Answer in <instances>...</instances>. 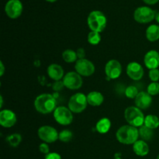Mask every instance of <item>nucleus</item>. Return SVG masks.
I'll use <instances>...</instances> for the list:
<instances>
[{
  "label": "nucleus",
  "instance_id": "nucleus-2",
  "mask_svg": "<svg viewBox=\"0 0 159 159\" xmlns=\"http://www.w3.org/2000/svg\"><path fill=\"white\" fill-rule=\"evenodd\" d=\"M139 130L130 125H124L120 127L116 133V138L120 144L130 145L138 141Z\"/></svg>",
  "mask_w": 159,
  "mask_h": 159
},
{
  "label": "nucleus",
  "instance_id": "nucleus-7",
  "mask_svg": "<svg viewBox=\"0 0 159 159\" xmlns=\"http://www.w3.org/2000/svg\"><path fill=\"white\" fill-rule=\"evenodd\" d=\"M54 118L56 122L62 126H68L72 123L73 113L66 107H57L54 111Z\"/></svg>",
  "mask_w": 159,
  "mask_h": 159
},
{
  "label": "nucleus",
  "instance_id": "nucleus-39",
  "mask_svg": "<svg viewBox=\"0 0 159 159\" xmlns=\"http://www.w3.org/2000/svg\"><path fill=\"white\" fill-rule=\"evenodd\" d=\"M156 159H159V155H158V156H157V158Z\"/></svg>",
  "mask_w": 159,
  "mask_h": 159
},
{
  "label": "nucleus",
  "instance_id": "nucleus-3",
  "mask_svg": "<svg viewBox=\"0 0 159 159\" xmlns=\"http://www.w3.org/2000/svg\"><path fill=\"white\" fill-rule=\"evenodd\" d=\"M87 23L91 30L100 34L105 30L107 23V19L105 14L99 10L92 11L87 18Z\"/></svg>",
  "mask_w": 159,
  "mask_h": 159
},
{
  "label": "nucleus",
  "instance_id": "nucleus-36",
  "mask_svg": "<svg viewBox=\"0 0 159 159\" xmlns=\"http://www.w3.org/2000/svg\"><path fill=\"white\" fill-rule=\"evenodd\" d=\"M155 20L157 21V23H159V12L156 13V16H155Z\"/></svg>",
  "mask_w": 159,
  "mask_h": 159
},
{
  "label": "nucleus",
  "instance_id": "nucleus-18",
  "mask_svg": "<svg viewBox=\"0 0 159 159\" xmlns=\"http://www.w3.org/2000/svg\"><path fill=\"white\" fill-rule=\"evenodd\" d=\"M133 151L135 155L140 157L147 156L150 152V148L146 141L138 140L133 144Z\"/></svg>",
  "mask_w": 159,
  "mask_h": 159
},
{
  "label": "nucleus",
  "instance_id": "nucleus-33",
  "mask_svg": "<svg viewBox=\"0 0 159 159\" xmlns=\"http://www.w3.org/2000/svg\"><path fill=\"white\" fill-rule=\"evenodd\" d=\"M77 53L78 58L79 59H83L85 57V51L84 48H79V49L76 51Z\"/></svg>",
  "mask_w": 159,
  "mask_h": 159
},
{
  "label": "nucleus",
  "instance_id": "nucleus-38",
  "mask_svg": "<svg viewBox=\"0 0 159 159\" xmlns=\"http://www.w3.org/2000/svg\"><path fill=\"white\" fill-rule=\"evenodd\" d=\"M47 2H56L57 0H46Z\"/></svg>",
  "mask_w": 159,
  "mask_h": 159
},
{
  "label": "nucleus",
  "instance_id": "nucleus-26",
  "mask_svg": "<svg viewBox=\"0 0 159 159\" xmlns=\"http://www.w3.org/2000/svg\"><path fill=\"white\" fill-rule=\"evenodd\" d=\"M87 40L91 45H98L101 41L100 34L95 31H91L89 34Z\"/></svg>",
  "mask_w": 159,
  "mask_h": 159
},
{
  "label": "nucleus",
  "instance_id": "nucleus-34",
  "mask_svg": "<svg viewBox=\"0 0 159 159\" xmlns=\"http://www.w3.org/2000/svg\"><path fill=\"white\" fill-rule=\"evenodd\" d=\"M158 1L159 0H143V2L147 5H155L158 3Z\"/></svg>",
  "mask_w": 159,
  "mask_h": 159
},
{
  "label": "nucleus",
  "instance_id": "nucleus-8",
  "mask_svg": "<svg viewBox=\"0 0 159 159\" xmlns=\"http://www.w3.org/2000/svg\"><path fill=\"white\" fill-rule=\"evenodd\" d=\"M37 135L42 141L48 144L55 142L58 140L59 133L54 127L48 125H43L37 130Z\"/></svg>",
  "mask_w": 159,
  "mask_h": 159
},
{
  "label": "nucleus",
  "instance_id": "nucleus-16",
  "mask_svg": "<svg viewBox=\"0 0 159 159\" xmlns=\"http://www.w3.org/2000/svg\"><path fill=\"white\" fill-rule=\"evenodd\" d=\"M135 107L141 110H146L149 108L152 103V96L147 92H139L134 99Z\"/></svg>",
  "mask_w": 159,
  "mask_h": 159
},
{
  "label": "nucleus",
  "instance_id": "nucleus-27",
  "mask_svg": "<svg viewBox=\"0 0 159 159\" xmlns=\"http://www.w3.org/2000/svg\"><path fill=\"white\" fill-rule=\"evenodd\" d=\"M73 138V134L71 130H68V129H65V130H61L59 133V138L58 140H60L61 142L64 143H68L71 141V140Z\"/></svg>",
  "mask_w": 159,
  "mask_h": 159
},
{
  "label": "nucleus",
  "instance_id": "nucleus-20",
  "mask_svg": "<svg viewBox=\"0 0 159 159\" xmlns=\"http://www.w3.org/2000/svg\"><path fill=\"white\" fill-rule=\"evenodd\" d=\"M111 121L109 118L103 117L101 118L96 124V130L98 133L101 134H104L110 131V128H111Z\"/></svg>",
  "mask_w": 159,
  "mask_h": 159
},
{
  "label": "nucleus",
  "instance_id": "nucleus-32",
  "mask_svg": "<svg viewBox=\"0 0 159 159\" xmlns=\"http://www.w3.org/2000/svg\"><path fill=\"white\" fill-rule=\"evenodd\" d=\"M44 159H61V156L57 152H50L45 155Z\"/></svg>",
  "mask_w": 159,
  "mask_h": 159
},
{
  "label": "nucleus",
  "instance_id": "nucleus-15",
  "mask_svg": "<svg viewBox=\"0 0 159 159\" xmlns=\"http://www.w3.org/2000/svg\"><path fill=\"white\" fill-rule=\"evenodd\" d=\"M144 63L146 68L149 70L158 68L159 67V53L155 50L148 51L144 55Z\"/></svg>",
  "mask_w": 159,
  "mask_h": 159
},
{
  "label": "nucleus",
  "instance_id": "nucleus-10",
  "mask_svg": "<svg viewBox=\"0 0 159 159\" xmlns=\"http://www.w3.org/2000/svg\"><path fill=\"white\" fill-rule=\"evenodd\" d=\"M75 69L78 74L84 77H89L93 75L96 71L94 64L86 58L78 59L75 65Z\"/></svg>",
  "mask_w": 159,
  "mask_h": 159
},
{
  "label": "nucleus",
  "instance_id": "nucleus-11",
  "mask_svg": "<svg viewBox=\"0 0 159 159\" xmlns=\"http://www.w3.org/2000/svg\"><path fill=\"white\" fill-rule=\"evenodd\" d=\"M105 74L108 81L118 79L122 74V65L117 60H110L105 65Z\"/></svg>",
  "mask_w": 159,
  "mask_h": 159
},
{
  "label": "nucleus",
  "instance_id": "nucleus-30",
  "mask_svg": "<svg viewBox=\"0 0 159 159\" xmlns=\"http://www.w3.org/2000/svg\"><path fill=\"white\" fill-rule=\"evenodd\" d=\"M149 79L153 82H158L159 81V69L155 68V69L149 70Z\"/></svg>",
  "mask_w": 159,
  "mask_h": 159
},
{
  "label": "nucleus",
  "instance_id": "nucleus-21",
  "mask_svg": "<svg viewBox=\"0 0 159 159\" xmlns=\"http://www.w3.org/2000/svg\"><path fill=\"white\" fill-rule=\"evenodd\" d=\"M146 38L150 42H155L159 40V26L152 24L146 30Z\"/></svg>",
  "mask_w": 159,
  "mask_h": 159
},
{
  "label": "nucleus",
  "instance_id": "nucleus-22",
  "mask_svg": "<svg viewBox=\"0 0 159 159\" xmlns=\"http://www.w3.org/2000/svg\"><path fill=\"white\" fill-rule=\"evenodd\" d=\"M144 125L152 130H155L159 127V118L153 114L148 115L144 119Z\"/></svg>",
  "mask_w": 159,
  "mask_h": 159
},
{
  "label": "nucleus",
  "instance_id": "nucleus-5",
  "mask_svg": "<svg viewBox=\"0 0 159 159\" xmlns=\"http://www.w3.org/2000/svg\"><path fill=\"white\" fill-rule=\"evenodd\" d=\"M87 104V96L84 93H77L70 97L68 100V108L73 113H80L86 109Z\"/></svg>",
  "mask_w": 159,
  "mask_h": 159
},
{
  "label": "nucleus",
  "instance_id": "nucleus-9",
  "mask_svg": "<svg viewBox=\"0 0 159 159\" xmlns=\"http://www.w3.org/2000/svg\"><path fill=\"white\" fill-rule=\"evenodd\" d=\"M62 83L68 89L77 90L82 86L83 79L76 71H69L64 76Z\"/></svg>",
  "mask_w": 159,
  "mask_h": 159
},
{
  "label": "nucleus",
  "instance_id": "nucleus-31",
  "mask_svg": "<svg viewBox=\"0 0 159 159\" xmlns=\"http://www.w3.org/2000/svg\"><path fill=\"white\" fill-rule=\"evenodd\" d=\"M39 150H40V152H41L42 154H43V155H45L50 153V148L48 143H41V144H40V146H39Z\"/></svg>",
  "mask_w": 159,
  "mask_h": 159
},
{
  "label": "nucleus",
  "instance_id": "nucleus-1",
  "mask_svg": "<svg viewBox=\"0 0 159 159\" xmlns=\"http://www.w3.org/2000/svg\"><path fill=\"white\" fill-rule=\"evenodd\" d=\"M57 102L54 96L49 93H43L39 95L34 100V107L38 113L42 114H48L54 113L57 108Z\"/></svg>",
  "mask_w": 159,
  "mask_h": 159
},
{
  "label": "nucleus",
  "instance_id": "nucleus-28",
  "mask_svg": "<svg viewBox=\"0 0 159 159\" xmlns=\"http://www.w3.org/2000/svg\"><path fill=\"white\" fill-rule=\"evenodd\" d=\"M124 93H125V96L129 99H135L139 92H138V88L136 86L130 85V86H127L126 88Z\"/></svg>",
  "mask_w": 159,
  "mask_h": 159
},
{
  "label": "nucleus",
  "instance_id": "nucleus-17",
  "mask_svg": "<svg viewBox=\"0 0 159 159\" xmlns=\"http://www.w3.org/2000/svg\"><path fill=\"white\" fill-rule=\"evenodd\" d=\"M48 75L51 79L58 82L61 79H63L65 76V73H64V69L60 65L57 64H51L48 66Z\"/></svg>",
  "mask_w": 159,
  "mask_h": 159
},
{
  "label": "nucleus",
  "instance_id": "nucleus-35",
  "mask_svg": "<svg viewBox=\"0 0 159 159\" xmlns=\"http://www.w3.org/2000/svg\"><path fill=\"white\" fill-rule=\"evenodd\" d=\"M0 66H1V71H0V76H2L4 75L5 72V67L4 65H3V62L2 61H0Z\"/></svg>",
  "mask_w": 159,
  "mask_h": 159
},
{
  "label": "nucleus",
  "instance_id": "nucleus-6",
  "mask_svg": "<svg viewBox=\"0 0 159 159\" xmlns=\"http://www.w3.org/2000/svg\"><path fill=\"white\" fill-rule=\"evenodd\" d=\"M156 13L155 10L148 6H141L135 9L134 19L139 23H148L155 20Z\"/></svg>",
  "mask_w": 159,
  "mask_h": 159
},
{
  "label": "nucleus",
  "instance_id": "nucleus-4",
  "mask_svg": "<svg viewBox=\"0 0 159 159\" xmlns=\"http://www.w3.org/2000/svg\"><path fill=\"white\" fill-rule=\"evenodd\" d=\"M124 118L129 125L134 127H141L144 126V116L142 110L137 107H129L124 111Z\"/></svg>",
  "mask_w": 159,
  "mask_h": 159
},
{
  "label": "nucleus",
  "instance_id": "nucleus-23",
  "mask_svg": "<svg viewBox=\"0 0 159 159\" xmlns=\"http://www.w3.org/2000/svg\"><path fill=\"white\" fill-rule=\"evenodd\" d=\"M139 136L141 140L143 141H151L154 137V130H152L144 125L142 126L139 128Z\"/></svg>",
  "mask_w": 159,
  "mask_h": 159
},
{
  "label": "nucleus",
  "instance_id": "nucleus-24",
  "mask_svg": "<svg viewBox=\"0 0 159 159\" xmlns=\"http://www.w3.org/2000/svg\"><path fill=\"white\" fill-rule=\"evenodd\" d=\"M62 59L66 63H74L78 61V56L76 51L71 49H67L62 53Z\"/></svg>",
  "mask_w": 159,
  "mask_h": 159
},
{
  "label": "nucleus",
  "instance_id": "nucleus-14",
  "mask_svg": "<svg viewBox=\"0 0 159 159\" xmlns=\"http://www.w3.org/2000/svg\"><path fill=\"white\" fill-rule=\"evenodd\" d=\"M17 121L16 115L12 110H2L0 111V125L5 128L13 127Z\"/></svg>",
  "mask_w": 159,
  "mask_h": 159
},
{
  "label": "nucleus",
  "instance_id": "nucleus-37",
  "mask_svg": "<svg viewBox=\"0 0 159 159\" xmlns=\"http://www.w3.org/2000/svg\"><path fill=\"white\" fill-rule=\"evenodd\" d=\"M0 100H1V104H0V108H2L3 106V98L2 96H0Z\"/></svg>",
  "mask_w": 159,
  "mask_h": 159
},
{
  "label": "nucleus",
  "instance_id": "nucleus-29",
  "mask_svg": "<svg viewBox=\"0 0 159 159\" xmlns=\"http://www.w3.org/2000/svg\"><path fill=\"white\" fill-rule=\"evenodd\" d=\"M147 93L152 96L159 94V82H153L149 84L147 87Z\"/></svg>",
  "mask_w": 159,
  "mask_h": 159
},
{
  "label": "nucleus",
  "instance_id": "nucleus-25",
  "mask_svg": "<svg viewBox=\"0 0 159 159\" xmlns=\"http://www.w3.org/2000/svg\"><path fill=\"white\" fill-rule=\"evenodd\" d=\"M6 141L11 147L16 148L22 141V137L20 134H12L6 138Z\"/></svg>",
  "mask_w": 159,
  "mask_h": 159
},
{
  "label": "nucleus",
  "instance_id": "nucleus-12",
  "mask_svg": "<svg viewBox=\"0 0 159 159\" xmlns=\"http://www.w3.org/2000/svg\"><path fill=\"white\" fill-rule=\"evenodd\" d=\"M23 4L20 0H9L5 6L6 15L12 20L19 18L23 12Z\"/></svg>",
  "mask_w": 159,
  "mask_h": 159
},
{
  "label": "nucleus",
  "instance_id": "nucleus-19",
  "mask_svg": "<svg viewBox=\"0 0 159 159\" xmlns=\"http://www.w3.org/2000/svg\"><path fill=\"white\" fill-rule=\"evenodd\" d=\"M87 101L89 105L92 107H99L104 101V96L98 91H93L87 95Z\"/></svg>",
  "mask_w": 159,
  "mask_h": 159
},
{
  "label": "nucleus",
  "instance_id": "nucleus-13",
  "mask_svg": "<svg viewBox=\"0 0 159 159\" xmlns=\"http://www.w3.org/2000/svg\"><path fill=\"white\" fill-rule=\"evenodd\" d=\"M127 76L134 81H139L144 76V68L141 64L136 61H132L127 65L126 68Z\"/></svg>",
  "mask_w": 159,
  "mask_h": 159
}]
</instances>
